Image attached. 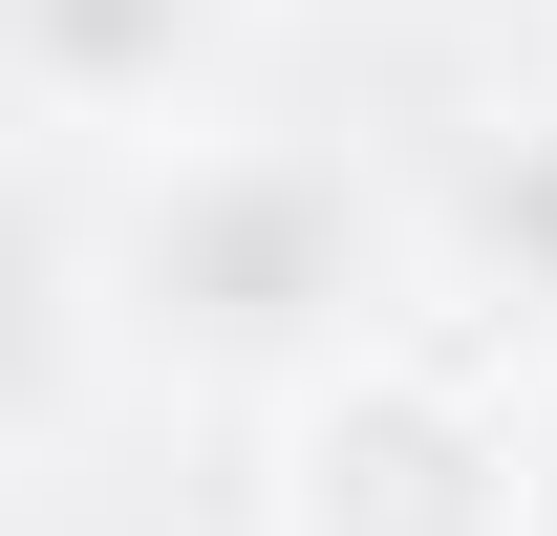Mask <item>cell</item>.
<instances>
[{
    "instance_id": "1",
    "label": "cell",
    "mask_w": 557,
    "mask_h": 536,
    "mask_svg": "<svg viewBox=\"0 0 557 536\" xmlns=\"http://www.w3.org/2000/svg\"><path fill=\"white\" fill-rule=\"evenodd\" d=\"M364 279H386V215L322 150H172L108 236V301L150 365H300L364 322Z\"/></svg>"
},
{
    "instance_id": "2",
    "label": "cell",
    "mask_w": 557,
    "mask_h": 536,
    "mask_svg": "<svg viewBox=\"0 0 557 536\" xmlns=\"http://www.w3.org/2000/svg\"><path fill=\"white\" fill-rule=\"evenodd\" d=\"M300 536H515V429L429 365H344L300 407Z\"/></svg>"
},
{
    "instance_id": "3",
    "label": "cell",
    "mask_w": 557,
    "mask_h": 536,
    "mask_svg": "<svg viewBox=\"0 0 557 536\" xmlns=\"http://www.w3.org/2000/svg\"><path fill=\"white\" fill-rule=\"evenodd\" d=\"M214 22H236V0H0L44 130H129V108H172V86L214 65Z\"/></svg>"
}]
</instances>
